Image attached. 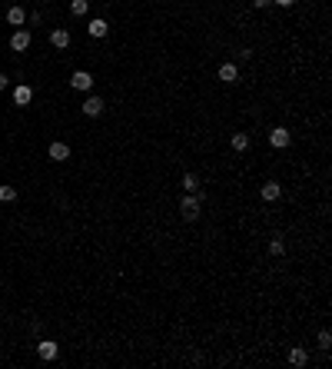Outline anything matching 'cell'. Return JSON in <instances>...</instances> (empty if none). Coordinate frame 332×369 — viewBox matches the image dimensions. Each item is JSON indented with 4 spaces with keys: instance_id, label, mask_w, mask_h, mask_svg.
I'll return each mask as SVG.
<instances>
[{
    "instance_id": "6da1fadb",
    "label": "cell",
    "mask_w": 332,
    "mask_h": 369,
    "mask_svg": "<svg viewBox=\"0 0 332 369\" xmlns=\"http://www.w3.org/2000/svg\"><path fill=\"white\" fill-rule=\"evenodd\" d=\"M180 216L189 219V223L200 216V193H186V196H183V200H180Z\"/></svg>"
},
{
    "instance_id": "7a4b0ae2",
    "label": "cell",
    "mask_w": 332,
    "mask_h": 369,
    "mask_svg": "<svg viewBox=\"0 0 332 369\" xmlns=\"http://www.w3.org/2000/svg\"><path fill=\"white\" fill-rule=\"evenodd\" d=\"M289 143H292V133H289L286 126H272V130H269V146H276V150H286Z\"/></svg>"
},
{
    "instance_id": "3957f363",
    "label": "cell",
    "mask_w": 332,
    "mask_h": 369,
    "mask_svg": "<svg viewBox=\"0 0 332 369\" xmlns=\"http://www.w3.org/2000/svg\"><path fill=\"white\" fill-rule=\"evenodd\" d=\"M279 196H282V187H279L276 180H266L263 187H259V200H266V203H276Z\"/></svg>"
},
{
    "instance_id": "277c9868",
    "label": "cell",
    "mask_w": 332,
    "mask_h": 369,
    "mask_svg": "<svg viewBox=\"0 0 332 369\" xmlns=\"http://www.w3.org/2000/svg\"><path fill=\"white\" fill-rule=\"evenodd\" d=\"M56 353H60V346H56L53 339H40V343H37V356L44 359V363H50V359H56Z\"/></svg>"
},
{
    "instance_id": "5b68a950",
    "label": "cell",
    "mask_w": 332,
    "mask_h": 369,
    "mask_svg": "<svg viewBox=\"0 0 332 369\" xmlns=\"http://www.w3.org/2000/svg\"><path fill=\"white\" fill-rule=\"evenodd\" d=\"M216 77H220L223 83H236L239 80V67L232 60H226V63H220V70H216Z\"/></svg>"
},
{
    "instance_id": "8992f818",
    "label": "cell",
    "mask_w": 332,
    "mask_h": 369,
    "mask_svg": "<svg viewBox=\"0 0 332 369\" xmlns=\"http://www.w3.org/2000/svg\"><path fill=\"white\" fill-rule=\"evenodd\" d=\"M70 87H73V90H90V87H93V77H90L87 70H73V77H70Z\"/></svg>"
},
{
    "instance_id": "52a82bcc",
    "label": "cell",
    "mask_w": 332,
    "mask_h": 369,
    "mask_svg": "<svg viewBox=\"0 0 332 369\" xmlns=\"http://www.w3.org/2000/svg\"><path fill=\"white\" fill-rule=\"evenodd\" d=\"M306 363H309V353L302 349V346H292V349H289V366H292V369H302Z\"/></svg>"
},
{
    "instance_id": "ba28073f",
    "label": "cell",
    "mask_w": 332,
    "mask_h": 369,
    "mask_svg": "<svg viewBox=\"0 0 332 369\" xmlns=\"http://www.w3.org/2000/svg\"><path fill=\"white\" fill-rule=\"evenodd\" d=\"M87 33H90V37H107V33H110V24H107L103 17H96V20H90V24H87Z\"/></svg>"
},
{
    "instance_id": "9c48e42d",
    "label": "cell",
    "mask_w": 332,
    "mask_h": 369,
    "mask_svg": "<svg viewBox=\"0 0 332 369\" xmlns=\"http://www.w3.org/2000/svg\"><path fill=\"white\" fill-rule=\"evenodd\" d=\"M30 100H33V90L27 87V83H20V87H13V103H17V106H27Z\"/></svg>"
},
{
    "instance_id": "30bf717a",
    "label": "cell",
    "mask_w": 332,
    "mask_h": 369,
    "mask_svg": "<svg viewBox=\"0 0 332 369\" xmlns=\"http://www.w3.org/2000/svg\"><path fill=\"white\" fill-rule=\"evenodd\" d=\"M10 47H13L17 53H24L27 47H30V33H27V30H17V33L10 37Z\"/></svg>"
},
{
    "instance_id": "8fae6325",
    "label": "cell",
    "mask_w": 332,
    "mask_h": 369,
    "mask_svg": "<svg viewBox=\"0 0 332 369\" xmlns=\"http://www.w3.org/2000/svg\"><path fill=\"white\" fill-rule=\"evenodd\" d=\"M47 157H50V160H56V163H63V160L70 157V146H67V143H50Z\"/></svg>"
},
{
    "instance_id": "7c38bea8",
    "label": "cell",
    "mask_w": 332,
    "mask_h": 369,
    "mask_svg": "<svg viewBox=\"0 0 332 369\" xmlns=\"http://www.w3.org/2000/svg\"><path fill=\"white\" fill-rule=\"evenodd\" d=\"M180 187L186 190V193H200V176H196V173H183Z\"/></svg>"
},
{
    "instance_id": "4fadbf2b",
    "label": "cell",
    "mask_w": 332,
    "mask_h": 369,
    "mask_svg": "<svg viewBox=\"0 0 332 369\" xmlns=\"http://www.w3.org/2000/svg\"><path fill=\"white\" fill-rule=\"evenodd\" d=\"M83 113H87V117H100L103 113V100L100 97H90V100L83 103Z\"/></svg>"
},
{
    "instance_id": "5bb4252c",
    "label": "cell",
    "mask_w": 332,
    "mask_h": 369,
    "mask_svg": "<svg viewBox=\"0 0 332 369\" xmlns=\"http://www.w3.org/2000/svg\"><path fill=\"white\" fill-rule=\"evenodd\" d=\"M50 44L56 47V50H67V47H70V33L67 30H53L50 33Z\"/></svg>"
},
{
    "instance_id": "9a60e30c",
    "label": "cell",
    "mask_w": 332,
    "mask_h": 369,
    "mask_svg": "<svg viewBox=\"0 0 332 369\" xmlns=\"http://www.w3.org/2000/svg\"><path fill=\"white\" fill-rule=\"evenodd\" d=\"M229 143H232V150H236V153H246V150H249V137H246V133H232Z\"/></svg>"
},
{
    "instance_id": "2e32d148",
    "label": "cell",
    "mask_w": 332,
    "mask_h": 369,
    "mask_svg": "<svg viewBox=\"0 0 332 369\" xmlns=\"http://www.w3.org/2000/svg\"><path fill=\"white\" fill-rule=\"evenodd\" d=\"M7 20H10V24H13V27H17V24H24V20H27V13H24V7H10V10H7Z\"/></svg>"
},
{
    "instance_id": "e0dca14e",
    "label": "cell",
    "mask_w": 332,
    "mask_h": 369,
    "mask_svg": "<svg viewBox=\"0 0 332 369\" xmlns=\"http://www.w3.org/2000/svg\"><path fill=\"white\" fill-rule=\"evenodd\" d=\"M269 253H272V256H286V243H282V236H272L269 239Z\"/></svg>"
},
{
    "instance_id": "ac0fdd59",
    "label": "cell",
    "mask_w": 332,
    "mask_h": 369,
    "mask_svg": "<svg viewBox=\"0 0 332 369\" xmlns=\"http://www.w3.org/2000/svg\"><path fill=\"white\" fill-rule=\"evenodd\" d=\"M87 7H90V0H70V13H73V17H83Z\"/></svg>"
},
{
    "instance_id": "d6986e66",
    "label": "cell",
    "mask_w": 332,
    "mask_h": 369,
    "mask_svg": "<svg viewBox=\"0 0 332 369\" xmlns=\"http://www.w3.org/2000/svg\"><path fill=\"white\" fill-rule=\"evenodd\" d=\"M316 343H319V349H332V333H329V329H322L319 336H316Z\"/></svg>"
},
{
    "instance_id": "ffe728a7",
    "label": "cell",
    "mask_w": 332,
    "mask_h": 369,
    "mask_svg": "<svg viewBox=\"0 0 332 369\" xmlns=\"http://www.w3.org/2000/svg\"><path fill=\"white\" fill-rule=\"evenodd\" d=\"M17 200V190L13 187H0V203H13Z\"/></svg>"
},
{
    "instance_id": "44dd1931",
    "label": "cell",
    "mask_w": 332,
    "mask_h": 369,
    "mask_svg": "<svg viewBox=\"0 0 332 369\" xmlns=\"http://www.w3.org/2000/svg\"><path fill=\"white\" fill-rule=\"evenodd\" d=\"M272 4H279V7H292L296 0H272Z\"/></svg>"
},
{
    "instance_id": "7402d4cb",
    "label": "cell",
    "mask_w": 332,
    "mask_h": 369,
    "mask_svg": "<svg viewBox=\"0 0 332 369\" xmlns=\"http://www.w3.org/2000/svg\"><path fill=\"white\" fill-rule=\"evenodd\" d=\"M252 4H256V7H269L272 0H252Z\"/></svg>"
},
{
    "instance_id": "603a6c76",
    "label": "cell",
    "mask_w": 332,
    "mask_h": 369,
    "mask_svg": "<svg viewBox=\"0 0 332 369\" xmlns=\"http://www.w3.org/2000/svg\"><path fill=\"white\" fill-rule=\"evenodd\" d=\"M7 83H10V80H7V73H0V90H4Z\"/></svg>"
}]
</instances>
